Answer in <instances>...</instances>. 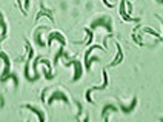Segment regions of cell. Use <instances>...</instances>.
<instances>
[{
    "mask_svg": "<svg viewBox=\"0 0 163 122\" xmlns=\"http://www.w3.org/2000/svg\"><path fill=\"white\" fill-rule=\"evenodd\" d=\"M54 100H63V102L68 105V104H69V99H68L66 97V94L65 93H62V91H54L52 94H51V97L48 99V104L51 105L52 102H54Z\"/></svg>",
    "mask_w": 163,
    "mask_h": 122,
    "instance_id": "cell-4",
    "label": "cell"
},
{
    "mask_svg": "<svg viewBox=\"0 0 163 122\" xmlns=\"http://www.w3.org/2000/svg\"><path fill=\"white\" fill-rule=\"evenodd\" d=\"M106 87H108V73H106V70H103V84L99 85V87H92V88H89V90L86 91V100H88L89 104H92L91 93H92V91H96V90H103V88H106Z\"/></svg>",
    "mask_w": 163,
    "mask_h": 122,
    "instance_id": "cell-1",
    "label": "cell"
},
{
    "mask_svg": "<svg viewBox=\"0 0 163 122\" xmlns=\"http://www.w3.org/2000/svg\"><path fill=\"white\" fill-rule=\"evenodd\" d=\"M71 65H74V68H76V73H74V77L72 80L74 82H77V80L83 76V70H82V64L79 62V60H72V62H69Z\"/></svg>",
    "mask_w": 163,
    "mask_h": 122,
    "instance_id": "cell-6",
    "label": "cell"
},
{
    "mask_svg": "<svg viewBox=\"0 0 163 122\" xmlns=\"http://www.w3.org/2000/svg\"><path fill=\"white\" fill-rule=\"evenodd\" d=\"M125 5H126V0H122L120 2V16L123 17V20H126V22H139L140 19H134L131 16H128V12L125 9Z\"/></svg>",
    "mask_w": 163,
    "mask_h": 122,
    "instance_id": "cell-5",
    "label": "cell"
},
{
    "mask_svg": "<svg viewBox=\"0 0 163 122\" xmlns=\"http://www.w3.org/2000/svg\"><path fill=\"white\" fill-rule=\"evenodd\" d=\"M43 31V28H40V30H37V32H36V36H34V39H36V42H37V45L39 46H45V42H43V40L42 39H40V37H42V36H40V32H42Z\"/></svg>",
    "mask_w": 163,
    "mask_h": 122,
    "instance_id": "cell-11",
    "label": "cell"
},
{
    "mask_svg": "<svg viewBox=\"0 0 163 122\" xmlns=\"http://www.w3.org/2000/svg\"><path fill=\"white\" fill-rule=\"evenodd\" d=\"M115 48H117V56H115V59L109 64V66H114V65L120 64V62H122V59H123V51H122V46H120L119 42H115Z\"/></svg>",
    "mask_w": 163,
    "mask_h": 122,
    "instance_id": "cell-8",
    "label": "cell"
},
{
    "mask_svg": "<svg viewBox=\"0 0 163 122\" xmlns=\"http://www.w3.org/2000/svg\"><path fill=\"white\" fill-rule=\"evenodd\" d=\"M25 108H28V110H31L32 113H36L37 116H39V122H45V113L43 111H40L39 108L32 107V105H25Z\"/></svg>",
    "mask_w": 163,
    "mask_h": 122,
    "instance_id": "cell-9",
    "label": "cell"
},
{
    "mask_svg": "<svg viewBox=\"0 0 163 122\" xmlns=\"http://www.w3.org/2000/svg\"><path fill=\"white\" fill-rule=\"evenodd\" d=\"M160 3H163V0H160Z\"/></svg>",
    "mask_w": 163,
    "mask_h": 122,
    "instance_id": "cell-17",
    "label": "cell"
},
{
    "mask_svg": "<svg viewBox=\"0 0 163 122\" xmlns=\"http://www.w3.org/2000/svg\"><path fill=\"white\" fill-rule=\"evenodd\" d=\"M0 57L5 60V70H3V74H2V77H0V80H2V82H5L6 79H9V66H11V60H9V57L6 56L5 53H2V51H0Z\"/></svg>",
    "mask_w": 163,
    "mask_h": 122,
    "instance_id": "cell-2",
    "label": "cell"
},
{
    "mask_svg": "<svg viewBox=\"0 0 163 122\" xmlns=\"http://www.w3.org/2000/svg\"><path fill=\"white\" fill-rule=\"evenodd\" d=\"M54 39H57L59 40V42L60 43H62V46H65V39H63V36L62 34H60V32H57V31H54V32H51V34H49V37H48V48H49V46H51V43H52V40Z\"/></svg>",
    "mask_w": 163,
    "mask_h": 122,
    "instance_id": "cell-7",
    "label": "cell"
},
{
    "mask_svg": "<svg viewBox=\"0 0 163 122\" xmlns=\"http://www.w3.org/2000/svg\"><path fill=\"white\" fill-rule=\"evenodd\" d=\"M135 105H137V97H134V99H132V102H131V105H128V107H125L123 104L120 102V108H122V110H123L125 113H131L134 108H135Z\"/></svg>",
    "mask_w": 163,
    "mask_h": 122,
    "instance_id": "cell-10",
    "label": "cell"
},
{
    "mask_svg": "<svg viewBox=\"0 0 163 122\" xmlns=\"http://www.w3.org/2000/svg\"><path fill=\"white\" fill-rule=\"evenodd\" d=\"M86 32H88V45H89L91 42H92V30H89V28H86Z\"/></svg>",
    "mask_w": 163,
    "mask_h": 122,
    "instance_id": "cell-14",
    "label": "cell"
},
{
    "mask_svg": "<svg viewBox=\"0 0 163 122\" xmlns=\"http://www.w3.org/2000/svg\"><path fill=\"white\" fill-rule=\"evenodd\" d=\"M111 111H119V110H117V107H114V105H106V107L103 108V113H102V116L105 118L106 114L111 113Z\"/></svg>",
    "mask_w": 163,
    "mask_h": 122,
    "instance_id": "cell-12",
    "label": "cell"
},
{
    "mask_svg": "<svg viewBox=\"0 0 163 122\" xmlns=\"http://www.w3.org/2000/svg\"><path fill=\"white\" fill-rule=\"evenodd\" d=\"M162 122H163V119H162Z\"/></svg>",
    "mask_w": 163,
    "mask_h": 122,
    "instance_id": "cell-19",
    "label": "cell"
},
{
    "mask_svg": "<svg viewBox=\"0 0 163 122\" xmlns=\"http://www.w3.org/2000/svg\"><path fill=\"white\" fill-rule=\"evenodd\" d=\"M29 8V0H25V11H28Z\"/></svg>",
    "mask_w": 163,
    "mask_h": 122,
    "instance_id": "cell-16",
    "label": "cell"
},
{
    "mask_svg": "<svg viewBox=\"0 0 163 122\" xmlns=\"http://www.w3.org/2000/svg\"><path fill=\"white\" fill-rule=\"evenodd\" d=\"M26 122H29V121H26Z\"/></svg>",
    "mask_w": 163,
    "mask_h": 122,
    "instance_id": "cell-18",
    "label": "cell"
},
{
    "mask_svg": "<svg viewBox=\"0 0 163 122\" xmlns=\"http://www.w3.org/2000/svg\"><path fill=\"white\" fill-rule=\"evenodd\" d=\"M97 26H105V28L108 30V31H112V26H111V23L106 20V17H100V19H97V20H94V22L91 23V30H96Z\"/></svg>",
    "mask_w": 163,
    "mask_h": 122,
    "instance_id": "cell-3",
    "label": "cell"
},
{
    "mask_svg": "<svg viewBox=\"0 0 163 122\" xmlns=\"http://www.w3.org/2000/svg\"><path fill=\"white\" fill-rule=\"evenodd\" d=\"M143 32H148V34H152V36H155V37H159V32L154 31V30H151V28H145Z\"/></svg>",
    "mask_w": 163,
    "mask_h": 122,
    "instance_id": "cell-13",
    "label": "cell"
},
{
    "mask_svg": "<svg viewBox=\"0 0 163 122\" xmlns=\"http://www.w3.org/2000/svg\"><path fill=\"white\" fill-rule=\"evenodd\" d=\"M9 77L14 80V87L17 88V87H19V79H17V76H16V74H9Z\"/></svg>",
    "mask_w": 163,
    "mask_h": 122,
    "instance_id": "cell-15",
    "label": "cell"
}]
</instances>
